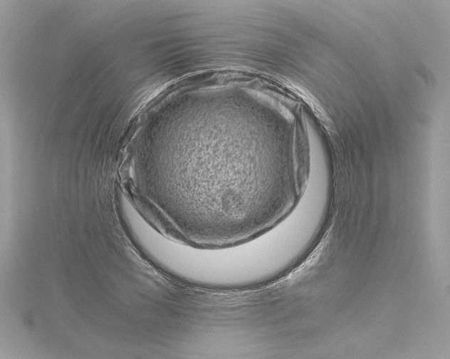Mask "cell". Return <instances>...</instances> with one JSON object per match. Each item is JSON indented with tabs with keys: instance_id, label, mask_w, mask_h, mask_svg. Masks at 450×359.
I'll return each mask as SVG.
<instances>
[{
	"instance_id": "obj_1",
	"label": "cell",
	"mask_w": 450,
	"mask_h": 359,
	"mask_svg": "<svg viewBox=\"0 0 450 359\" xmlns=\"http://www.w3.org/2000/svg\"><path fill=\"white\" fill-rule=\"evenodd\" d=\"M171 116L172 147L141 163L132 184L176 237L203 246L234 244L296 204L308 176L288 152L287 125L271 105L191 106Z\"/></svg>"
}]
</instances>
